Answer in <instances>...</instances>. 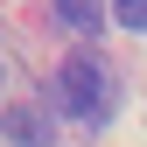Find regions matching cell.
<instances>
[{
	"label": "cell",
	"instance_id": "cell-5",
	"mask_svg": "<svg viewBox=\"0 0 147 147\" xmlns=\"http://www.w3.org/2000/svg\"><path fill=\"white\" fill-rule=\"evenodd\" d=\"M0 84H7V70H0Z\"/></svg>",
	"mask_w": 147,
	"mask_h": 147
},
{
	"label": "cell",
	"instance_id": "cell-1",
	"mask_svg": "<svg viewBox=\"0 0 147 147\" xmlns=\"http://www.w3.org/2000/svg\"><path fill=\"white\" fill-rule=\"evenodd\" d=\"M56 105L77 126H105L112 119V70H105L91 49H77V56L56 63Z\"/></svg>",
	"mask_w": 147,
	"mask_h": 147
},
{
	"label": "cell",
	"instance_id": "cell-2",
	"mask_svg": "<svg viewBox=\"0 0 147 147\" xmlns=\"http://www.w3.org/2000/svg\"><path fill=\"white\" fill-rule=\"evenodd\" d=\"M49 112L42 105H0V147H49Z\"/></svg>",
	"mask_w": 147,
	"mask_h": 147
},
{
	"label": "cell",
	"instance_id": "cell-3",
	"mask_svg": "<svg viewBox=\"0 0 147 147\" xmlns=\"http://www.w3.org/2000/svg\"><path fill=\"white\" fill-rule=\"evenodd\" d=\"M56 21L77 28V35H98L105 28V0H56Z\"/></svg>",
	"mask_w": 147,
	"mask_h": 147
},
{
	"label": "cell",
	"instance_id": "cell-4",
	"mask_svg": "<svg viewBox=\"0 0 147 147\" xmlns=\"http://www.w3.org/2000/svg\"><path fill=\"white\" fill-rule=\"evenodd\" d=\"M112 21H119V28H147V0H119Z\"/></svg>",
	"mask_w": 147,
	"mask_h": 147
}]
</instances>
